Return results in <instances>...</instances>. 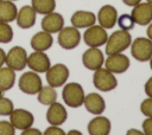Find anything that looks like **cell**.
Segmentation results:
<instances>
[{
  "instance_id": "obj_1",
  "label": "cell",
  "mask_w": 152,
  "mask_h": 135,
  "mask_svg": "<svg viewBox=\"0 0 152 135\" xmlns=\"http://www.w3.org/2000/svg\"><path fill=\"white\" fill-rule=\"evenodd\" d=\"M132 43V37L128 33V31L125 30H118L114 31L110 36H108L106 41V54H113V53H120L124 52L129 47Z\"/></svg>"
},
{
  "instance_id": "obj_2",
  "label": "cell",
  "mask_w": 152,
  "mask_h": 135,
  "mask_svg": "<svg viewBox=\"0 0 152 135\" xmlns=\"http://www.w3.org/2000/svg\"><path fill=\"white\" fill-rule=\"evenodd\" d=\"M84 96H86L84 90L80 83L71 82L64 84L62 90V98L68 107L80 108L81 105H83Z\"/></svg>"
},
{
  "instance_id": "obj_3",
  "label": "cell",
  "mask_w": 152,
  "mask_h": 135,
  "mask_svg": "<svg viewBox=\"0 0 152 135\" xmlns=\"http://www.w3.org/2000/svg\"><path fill=\"white\" fill-rule=\"evenodd\" d=\"M93 84L99 91H112L118 86V79L113 72L108 71L106 68H100L94 71Z\"/></svg>"
},
{
  "instance_id": "obj_4",
  "label": "cell",
  "mask_w": 152,
  "mask_h": 135,
  "mask_svg": "<svg viewBox=\"0 0 152 135\" xmlns=\"http://www.w3.org/2000/svg\"><path fill=\"white\" fill-rule=\"evenodd\" d=\"M131 54L138 62H148L152 57V40L144 37L135 38L131 45Z\"/></svg>"
},
{
  "instance_id": "obj_5",
  "label": "cell",
  "mask_w": 152,
  "mask_h": 135,
  "mask_svg": "<svg viewBox=\"0 0 152 135\" xmlns=\"http://www.w3.org/2000/svg\"><path fill=\"white\" fill-rule=\"evenodd\" d=\"M18 86L24 94L37 95L40 88L43 86V83H42V78L39 77V75L31 70L28 72H24L20 76L18 81Z\"/></svg>"
},
{
  "instance_id": "obj_6",
  "label": "cell",
  "mask_w": 152,
  "mask_h": 135,
  "mask_svg": "<svg viewBox=\"0 0 152 135\" xmlns=\"http://www.w3.org/2000/svg\"><path fill=\"white\" fill-rule=\"evenodd\" d=\"M45 73H46L48 84L53 86L55 89L64 85L69 78V69L66 65L62 63L50 65V68L46 70Z\"/></svg>"
},
{
  "instance_id": "obj_7",
  "label": "cell",
  "mask_w": 152,
  "mask_h": 135,
  "mask_svg": "<svg viewBox=\"0 0 152 135\" xmlns=\"http://www.w3.org/2000/svg\"><path fill=\"white\" fill-rule=\"evenodd\" d=\"M108 38V33L106 28L100 25H91L86 28L83 33V40L89 47H100L106 44Z\"/></svg>"
},
{
  "instance_id": "obj_8",
  "label": "cell",
  "mask_w": 152,
  "mask_h": 135,
  "mask_svg": "<svg viewBox=\"0 0 152 135\" xmlns=\"http://www.w3.org/2000/svg\"><path fill=\"white\" fill-rule=\"evenodd\" d=\"M5 63L14 71H23L27 65V52L21 46H14L6 53Z\"/></svg>"
},
{
  "instance_id": "obj_9",
  "label": "cell",
  "mask_w": 152,
  "mask_h": 135,
  "mask_svg": "<svg viewBox=\"0 0 152 135\" xmlns=\"http://www.w3.org/2000/svg\"><path fill=\"white\" fill-rule=\"evenodd\" d=\"M58 44L64 50H72L78 46L81 41V33L74 26H64L58 32Z\"/></svg>"
},
{
  "instance_id": "obj_10",
  "label": "cell",
  "mask_w": 152,
  "mask_h": 135,
  "mask_svg": "<svg viewBox=\"0 0 152 135\" xmlns=\"http://www.w3.org/2000/svg\"><path fill=\"white\" fill-rule=\"evenodd\" d=\"M103 64L108 71H110L115 75V73L126 72L128 70L131 63H129V58L126 54H124L122 52H120V53L108 54V57Z\"/></svg>"
},
{
  "instance_id": "obj_11",
  "label": "cell",
  "mask_w": 152,
  "mask_h": 135,
  "mask_svg": "<svg viewBox=\"0 0 152 135\" xmlns=\"http://www.w3.org/2000/svg\"><path fill=\"white\" fill-rule=\"evenodd\" d=\"M131 17L133 18L135 25L146 26L152 21V4L150 2H139L132 7Z\"/></svg>"
},
{
  "instance_id": "obj_12",
  "label": "cell",
  "mask_w": 152,
  "mask_h": 135,
  "mask_svg": "<svg viewBox=\"0 0 152 135\" xmlns=\"http://www.w3.org/2000/svg\"><path fill=\"white\" fill-rule=\"evenodd\" d=\"M82 63L86 69L95 71L100 69L104 63L103 52L99 47H89L82 54Z\"/></svg>"
},
{
  "instance_id": "obj_13",
  "label": "cell",
  "mask_w": 152,
  "mask_h": 135,
  "mask_svg": "<svg viewBox=\"0 0 152 135\" xmlns=\"http://www.w3.org/2000/svg\"><path fill=\"white\" fill-rule=\"evenodd\" d=\"M8 116H10V122L12 123V126L15 129H20V130L32 127L34 122L33 114L25 109H13Z\"/></svg>"
},
{
  "instance_id": "obj_14",
  "label": "cell",
  "mask_w": 152,
  "mask_h": 135,
  "mask_svg": "<svg viewBox=\"0 0 152 135\" xmlns=\"http://www.w3.org/2000/svg\"><path fill=\"white\" fill-rule=\"evenodd\" d=\"M32 71L37 73L46 72V70L50 68L51 62L44 51H33L31 54L27 56V64H26Z\"/></svg>"
},
{
  "instance_id": "obj_15",
  "label": "cell",
  "mask_w": 152,
  "mask_h": 135,
  "mask_svg": "<svg viewBox=\"0 0 152 135\" xmlns=\"http://www.w3.org/2000/svg\"><path fill=\"white\" fill-rule=\"evenodd\" d=\"M118 11L112 5H104L102 6L96 15V21H99V25L102 26L106 30L113 28L116 25L118 20Z\"/></svg>"
},
{
  "instance_id": "obj_16",
  "label": "cell",
  "mask_w": 152,
  "mask_h": 135,
  "mask_svg": "<svg viewBox=\"0 0 152 135\" xmlns=\"http://www.w3.org/2000/svg\"><path fill=\"white\" fill-rule=\"evenodd\" d=\"M40 25H42L43 31H46L51 34L58 33L64 27V18L62 17V14L52 11L44 15Z\"/></svg>"
},
{
  "instance_id": "obj_17",
  "label": "cell",
  "mask_w": 152,
  "mask_h": 135,
  "mask_svg": "<svg viewBox=\"0 0 152 135\" xmlns=\"http://www.w3.org/2000/svg\"><path fill=\"white\" fill-rule=\"evenodd\" d=\"M68 118L65 107L59 102H53L49 105L46 111V121L52 126H61Z\"/></svg>"
},
{
  "instance_id": "obj_18",
  "label": "cell",
  "mask_w": 152,
  "mask_h": 135,
  "mask_svg": "<svg viewBox=\"0 0 152 135\" xmlns=\"http://www.w3.org/2000/svg\"><path fill=\"white\" fill-rule=\"evenodd\" d=\"M83 105L90 114H94V115H101L106 109V102L103 97L97 92H90L86 95Z\"/></svg>"
},
{
  "instance_id": "obj_19",
  "label": "cell",
  "mask_w": 152,
  "mask_h": 135,
  "mask_svg": "<svg viewBox=\"0 0 152 135\" xmlns=\"http://www.w3.org/2000/svg\"><path fill=\"white\" fill-rule=\"evenodd\" d=\"M36 19H37V13L32 8V6H28V5L23 6L18 11L17 18H15L17 25L20 28H24V30L31 28L36 24Z\"/></svg>"
},
{
  "instance_id": "obj_20",
  "label": "cell",
  "mask_w": 152,
  "mask_h": 135,
  "mask_svg": "<svg viewBox=\"0 0 152 135\" xmlns=\"http://www.w3.org/2000/svg\"><path fill=\"white\" fill-rule=\"evenodd\" d=\"M112 129L110 121L101 115H96L88 123V133L90 135H108Z\"/></svg>"
},
{
  "instance_id": "obj_21",
  "label": "cell",
  "mask_w": 152,
  "mask_h": 135,
  "mask_svg": "<svg viewBox=\"0 0 152 135\" xmlns=\"http://www.w3.org/2000/svg\"><path fill=\"white\" fill-rule=\"evenodd\" d=\"M71 25L76 28H87L96 22V15L90 11H76L71 15Z\"/></svg>"
},
{
  "instance_id": "obj_22",
  "label": "cell",
  "mask_w": 152,
  "mask_h": 135,
  "mask_svg": "<svg viewBox=\"0 0 152 135\" xmlns=\"http://www.w3.org/2000/svg\"><path fill=\"white\" fill-rule=\"evenodd\" d=\"M53 44L52 34L46 31H40L33 34L31 38V47L34 51H46L49 50Z\"/></svg>"
},
{
  "instance_id": "obj_23",
  "label": "cell",
  "mask_w": 152,
  "mask_h": 135,
  "mask_svg": "<svg viewBox=\"0 0 152 135\" xmlns=\"http://www.w3.org/2000/svg\"><path fill=\"white\" fill-rule=\"evenodd\" d=\"M17 6L11 0H0V21L11 22L17 18Z\"/></svg>"
},
{
  "instance_id": "obj_24",
  "label": "cell",
  "mask_w": 152,
  "mask_h": 135,
  "mask_svg": "<svg viewBox=\"0 0 152 135\" xmlns=\"http://www.w3.org/2000/svg\"><path fill=\"white\" fill-rule=\"evenodd\" d=\"M15 82V71L8 66L0 68V92L10 90Z\"/></svg>"
},
{
  "instance_id": "obj_25",
  "label": "cell",
  "mask_w": 152,
  "mask_h": 135,
  "mask_svg": "<svg viewBox=\"0 0 152 135\" xmlns=\"http://www.w3.org/2000/svg\"><path fill=\"white\" fill-rule=\"evenodd\" d=\"M37 98H38V102L40 104L50 105L51 103L57 101V91L55 90L53 86L48 84V85L40 88V90L37 94Z\"/></svg>"
},
{
  "instance_id": "obj_26",
  "label": "cell",
  "mask_w": 152,
  "mask_h": 135,
  "mask_svg": "<svg viewBox=\"0 0 152 135\" xmlns=\"http://www.w3.org/2000/svg\"><path fill=\"white\" fill-rule=\"evenodd\" d=\"M31 6L37 14H48L55 11L56 0H31Z\"/></svg>"
},
{
  "instance_id": "obj_27",
  "label": "cell",
  "mask_w": 152,
  "mask_h": 135,
  "mask_svg": "<svg viewBox=\"0 0 152 135\" xmlns=\"http://www.w3.org/2000/svg\"><path fill=\"white\" fill-rule=\"evenodd\" d=\"M13 39V30L8 22L0 21V43L7 44Z\"/></svg>"
},
{
  "instance_id": "obj_28",
  "label": "cell",
  "mask_w": 152,
  "mask_h": 135,
  "mask_svg": "<svg viewBox=\"0 0 152 135\" xmlns=\"http://www.w3.org/2000/svg\"><path fill=\"white\" fill-rule=\"evenodd\" d=\"M116 24L120 26L121 30H125V31H131L133 30L135 22L133 20V18L131 17V14H121L120 17H118V20H116Z\"/></svg>"
},
{
  "instance_id": "obj_29",
  "label": "cell",
  "mask_w": 152,
  "mask_h": 135,
  "mask_svg": "<svg viewBox=\"0 0 152 135\" xmlns=\"http://www.w3.org/2000/svg\"><path fill=\"white\" fill-rule=\"evenodd\" d=\"M14 109L13 103L10 98L0 96V116H8Z\"/></svg>"
},
{
  "instance_id": "obj_30",
  "label": "cell",
  "mask_w": 152,
  "mask_h": 135,
  "mask_svg": "<svg viewBox=\"0 0 152 135\" xmlns=\"http://www.w3.org/2000/svg\"><path fill=\"white\" fill-rule=\"evenodd\" d=\"M140 111L146 117H152V97H147L141 102Z\"/></svg>"
},
{
  "instance_id": "obj_31",
  "label": "cell",
  "mask_w": 152,
  "mask_h": 135,
  "mask_svg": "<svg viewBox=\"0 0 152 135\" xmlns=\"http://www.w3.org/2000/svg\"><path fill=\"white\" fill-rule=\"evenodd\" d=\"M15 128L10 121H0V135H14Z\"/></svg>"
},
{
  "instance_id": "obj_32",
  "label": "cell",
  "mask_w": 152,
  "mask_h": 135,
  "mask_svg": "<svg viewBox=\"0 0 152 135\" xmlns=\"http://www.w3.org/2000/svg\"><path fill=\"white\" fill-rule=\"evenodd\" d=\"M44 135H65L64 130L59 128V126H52L50 124V127H48L44 131Z\"/></svg>"
},
{
  "instance_id": "obj_33",
  "label": "cell",
  "mask_w": 152,
  "mask_h": 135,
  "mask_svg": "<svg viewBox=\"0 0 152 135\" xmlns=\"http://www.w3.org/2000/svg\"><path fill=\"white\" fill-rule=\"evenodd\" d=\"M141 128L145 135H152V117H146V120L142 121Z\"/></svg>"
},
{
  "instance_id": "obj_34",
  "label": "cell",
  "mask_w": 152,
  "mask_h": 135,
  "mask_svg": "<svg viewBox=\"0 0 152 135\" xmlns=\"http://www.w3.org/2000/svg\"><path fill=\"white\" fill-rule=\"evenodd\" d=\"M21 135H42V131L37 128L33 127H28L24 130H21Z\"/></svg>"
},
{
  "instance_id": "obj_35",
  "label": "cell",
  "mask_w": 152,
  "mask_h": 135,
  "mask_svg": "<svg viewBox=\"0 0 152 135\" xmlns=\"http://www.w3.org/2000/svg\"><path fill=\"white\" fill-rule=\"evenodd\" d=\"M145 94L147 95V97H152V76L145 83Z\"/></svg>"
},
{
  "instance_id": "obj_36",
  "label": "cell",
  "mask_w": 152,
  "mask_h": 135,
  "mask_svg": "<svg viewBox=\"0 0 152 135\" xmlns=\"http://www.w3.org/2000/svg\"><path fill=\"white\" fill-rule=\"evenodd\" d=\"M127 135H144V133L142 130H137L135 128H132L127 130Z\"/></svg>"
},
{
  "instance_id": "obj_37",
  "label": "cell",
  "mask_w": 152,
  "mask_h": 135,
  "mask_svg": "<svg viewBox=\"0 0 152 135\" xmlns=\"http://www.w3.org/2000/svg\"><path fill=\"white\" fill-rule=\"evenodd\" d=\"M141 0H122V2L126 5V6H131V7H133V6H135L137 4H139Z\"/></svg>"
},
{
  "instance_id": "obj_38",
  "label": "cell",
  "mask_w": 152,
  "mask_h": 135,
  "mask_svg": "<svg viewBox=\"0 0 152 135\" xmlns=\"http://www.w3.org/2000/svg\"><path fill=\"white\" fill-rule=\"evenodd\" d=\"M5 59H6V53H5V51L0 47V68L5 64Z\"/></svg>"
},
{
  "instance_id": "obj_39",
  "label": "cell",
  "mask_w": 152,
  "mask_h": 135,
  "mask_svg": "<svg viewBox=\"0 0 152 135\" xmlns=\"http://www.w3.org/2000/svg\"><path fill=\"white\" fill-rule=\"evenodd\" d=\"M146 34H147V38L152 40V21L147 25V30H146Z\"/></svg>"
},
{
  "instance_id": "obj_40",
  "label": "cell",
  "mask_w": 152,
  "mask_h": 135,
  "mask_svg": "<svg viewBox=\"0 0 152 135\" xmlns=\"http://www.w3.org/2000/svg\"><path fill=\"white\" fill-rule=\"evenodd\" d=\"M66 134H68V135H82V133H81V131H78V130H75V129H72V130H69Z\"/></svg>"
},
{
  "instance_id": "obj_41",
  "label": "cell",
  "mask_w": 152,
  "mask_h": 135,
  "mask_svg": "<svg viewBox=\"0 0 152 135\" xmlns=\"http://www.w3.org/2000/svg\"><path fill=\"white\" fill-rule=\"evenodd\" d=\"M148 62H150V68H151V70H152V57L150 58V60H148Z\"/></svg>"
},
{
  "instance_id": "obj_42",
  "label": "cell",
  "mask_w": 152,
  "mask_h": 135,
  "mask_svg": "<svg viewBox=\"0 0 152 135\" xmlns=\"http://www.w3.org/2000/svg\"><path fill=\"white\" fill-rule=\"evenodd\" d=\"M147 2H150V4H152V0H146Z\"/></svg>"
},
{
  "instance_id": "obj_43",
  "label": "cell",
  "mask_w": 152,
  "mask_h": 135,
  "mask_svg": "<svg viewBox=\"0 0 152 135\" xmlns=\"http://www.w3.org/2000/svg\"><path fill=\"white\" fill-rule=\"evenodd\" d=\"M11 1H17V0H11Z\"/></svg>"
}]
</instances>
